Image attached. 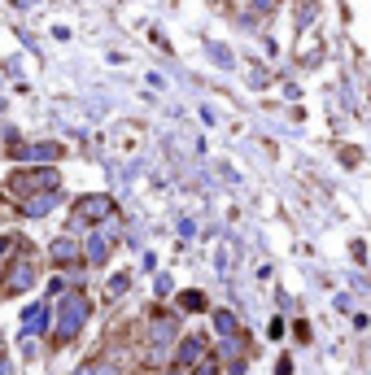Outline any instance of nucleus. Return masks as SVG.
Listing matches in <instances>:
<instances>
[{"label": "nucleus", "mask_w": 371, "mask_h": 375, "mask_svg": "<svg viewBox=\"0 0 371 375\" xmlns=\"http://www.w3.org/2000/svg\"><path fill=\"white\" fill-rule=\"evenodd\" d=\"M74 375H92V371H74Z\"/></svg>", "instance_id": "nucleus-7"}, {"label": "nucleus", "mask_w": 371, "mask_h": 375, "mask_svg": "<svg viewBox=\"0 0 371 375\" xmlns=\"http://www.w3.org/2000/svg\"><path fill=\"white\" fill-rule=\"evenodd\" d=\"M31 284H35V262H31V258H18V262L9 266V275H5V292L18 297V292H27Z\"/></svg>", "instance_id": "nucleus-2"}, {"label": "nucleus", "mask_w": 371, "mask_h": 375, "mask_svg": "<svg viewBox=\"0 0 371 375\" xmlns=\"http://www.w3.org/2000/svg\"><path fill=\"white\" fill-rule=\"evenodd\" d=\"M44 314H48L44 306H27V310H22V332H27V336L40 332V328H44Z\"/></svg>", "instance_id": "nucleus-5"}, {"label": "nucleus", "mask_w": 371, "mask_h": 375, "mask_svg": "<svg viewBox=\"0 0 371 375\" xmlns=\"http://www.w3.org/2000/svg\"><path fill=\"white\" fill-rule=\"evenodd\" d=\"M57 201V192H40V196H22V214L27 218H40V214H48V206Z\"/></svg>", "instance_id": "nucleus-4"}, {"label": "nucleus", "mask_w": 371, "mask_h": 375, "mask_svg": "<svg viewBox=\"0 0 371 375\" xmlns=\"http://www.w3.org/2000/svg\"><path fill=\"white\" fill-rule=\"evenodd\" d=\"M53 258L57 262H70V258H79V249H74V240L61 236V240H53Z\"/></svg>", "instance_id": "nucleus-6"}, {"label": "nucleus", "mask_w": 371, "mask_h": 375, "mask_svg": "<svg viewBox=\"0 0 371 375\" xmlns=\"http://www.w3.org/2000/svg\"><path fill=\"white\" fill-rule=\"evenodd\" d=\"M110 214V196H83L74 206V222H88V218H105Z\"/></svg>", "instance_id": "nucleus-3"}, {"label": "nucleus", "mask_w": 371, "mask_h": 375, "mask_svg": "<svg viewBox=\"0 0 371 375\" xmlns=\"http://www.w3.org/2000/svg\"><path fill=\"white\" fill-rule=\"evenodd\" d=\"M83 319H88V297H79V292L61 297V310H57V328H53V336H57V340H70L74 332L83 328Z\"/></svg>", "instance_id": "nucleus-1"}]
</instances>
